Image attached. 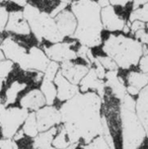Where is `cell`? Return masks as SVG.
<instances>
[{
	"label": "cell",
	"mask_w": 148,
	"mask_h": 149,
	"mask_svg": "<svg viewBox=\"0 0 148 149\" xmlns=\"http://www.w3.org/2000/svg\"><path fill=\"white\" fill-rule=\"evenodd\" d=\"M36 118L39 132L46 131L61 123L60 112L54 106L46 105L36 112Z\"/></svg>",
	"instance_id": "9c48e42d"
},
{
	"label": "cell",
	"mask_w": 148,
	"mask_h": 149,
	"mask_svg": "<svg viewBox=\"0 0 148 149\" xmlns=\"http://www.w3.org/2000/svg\"><path fill=\"white\" fill-rule=\"evenodd\" d=\"M22 130L24 134L28 138H35L39 134V130H38L37 118H36V112H30L28 117L26 118L25 122L22 125Z\"/></svg>",
	"instance_id": "ffe728a7"
},
{
	"label": "cell",
	"mask_w": 148,
	"mask_h": 149,
	"mask_svg": "<svg viewBox=\"0 0 148 149\" xmlns=\"http://www.w3.org/2000/svg\"><path fill=\"white\" fill-rule=\"evenodd\" d=\"M146 25H145L144 22H141L139 20H135V21L131 22V25H130V30H131L132 33H135L139 30H142V29H145Z\"/></svg>",
	"instance_id": "836d02e7"
},
{
	"label": "cell",
	"mask_w": 148,
	"mask_h": 149,
	"mask_svg": "<svg viewBox=\"0 0 148 149\" xmlns=\"http://www.w3.org/2000/svg\"><path fill=\"white\" fill-rule=\"evenodd\" d=\"M0 149H20L19 143L13 138H0Z\"/></svg>",
	"instance_id": "f546056e"
},
{
	"label": "cell",
	"mask_w": 148,
	"mask_h": 149,
	"mask_svg": "<svg viewBox=\"0 0 148 149\" xmlns=\"http://www.w3.org/2000/svg\"><path fill=\"white\" fill-rule=\"evenodd\" d=\"M14 62L9 59L0 60V79L5 80L10 75V73L14 69Z\"/></svg>",
	"instance_id": "4316f807"
},
{
	"label": "cell",
	"mask_w": 148,
	"mask_h": 149,
	"mask_svg": "<svg viewBox=\"0 0 148 149\" xmlns=\"http://www.w3.org/2000/svg\"><path fill=\"white\" fill-rule=\"evenodd\" d=\"M49 61L51 60L47 57L44 50L34 45L27 52L24 61L19 66L25 71H39L44 73Z\"/></svg>",
	"instance_id": "52a82bcc"
},
{
	"label": "cell",
	"mask_w": 148,
	"mask_h": 149,
	"mask_svg": "<svg viewBox=\"0 0 148 149\" xmlns=\"http://www.w3.org/2000/svg\"><path fill=\"white\" fill-rule=\"evenodd\" d=\"M60 69V65L58 64V62L52 61L51 60L49 61V65H47V69L44 70V78L42 79L46 80H49V81H54V78H56L57 72L59 71Z\"/></svg>",
	"instance_id": "484cf974"
},
{
	"label": "cell",
	"mask_w": 148,
	"mask_h": 149,
	"mask_svg": "<svg viewBox=\"0 0 148 149\" xmlns=\"http://www.w3.org/2000/svg\"><path fill=\"white\" fill-rule=\"evenodd\" d=\"M109 1L110 4H112V6H125L132 0H109Z\"/></svg>",
	"instance_id": "e575fe53"
},
{
	"label": "cell",
	"mask_w": 148,
	"mask_h": 149,
	"mask_svg": "<svg viewBox=\"0 0 148 149\" xmlns=\"http://www.w3.org/2000/svg\"><path fill=\"white\" fill-rule=\"evenodd\" d=\"M71 11L77 21V28L72 38L82 45L96 47L102 44L103 26L101 7L94 0H77L71 2Z\"/></svg>",
	"instance_id": "7a4b0ae2"
},
{
	"label": "cell",
	"mask_w": 148,
	"mask_h": 149,
	"mask_svg": "<svg viewBox=\"0 0 148 149\" xmlns=\"http://www.w3.org/2000/svg\"><path fill=\"white\" fill-rule=\"evenodd\" d=\"M29 111L17 106H5L0 103V134L1 137L13 138L22 127Z\"/></svg>",
	"instance_id": "8992f818"
},
{
	"label": "cell",
	"mask_w": 148,
	"mask_h": 149,
	"mask_svg": "<svg viewBox=\"0 0 148 149\" xmlns=\"http://www.w3.org/2000/svg\"><path fill=\"white\" fill-rule=\"evenodd\" d=\"M135 105H136V101H134L132 96H130L127 93L120 101V107L125 109V110L131 111V112H135Z\"/></svg>",
	"instance_id": "f1b7e54d"
},
{
	"label": "cell",
	"mask_w": 148,
	"mask_h": 149,
	"mask_svg": "<svg viewBox=\"0 0 148 149\" xmlns=\"http://www.w3.org/2000/svg\"><path fill=\"white\" fill-rule=\"evenodd\" d=\"M126 93L130 96H137L139 94V90L136 88L132 87V86H127L126 87Z\"/></svg>",
	"instance_id": "8d00e7d4"
},
{
	"label": "cell",
	"mask_w": 148,
	"mask_h": 149,
	"mask_svg": "<svg viewBox=\"0 0 148 149\" xmlns=\"http://www.w3.org/2000/svg\"><path fill=\"white\" fill-rule=\"evenodd\" d=\"M98 60L100 61V63L103 65V67L105 69H107L108 71H112V70H117L119 66L115 62V60L111 58L110 56H98Z\"/></svg>",
	"instance_id": "83f0119b"
},
{
	"label": "cell",
	"mask_w": 148,
	"mask_h": 149,
	"mask_svg": "<svg viewBox=\"0 0 148 149\" xmlns=\"http://www.w3.org/2000/svg\"><path fill=\"white\" fill-rule=\"evenodd\" d=\"M148 2V0H132V8L133 10L139 8V7H141L142 5L146 4Z\"/></svg>",
	"instance_id": "d590c367"
},
{
	"label": "cell",
	"mask_w": 148,
	"mask_h": 149,
	"mask_svg": "<svg viewBox=\"0 0 148 149\" xmlns=\"http://www.w3.org/2000/svg\"><path fill=\"white\" fill-rule=\"evenodd\" d=\"M74 44L69 42H60L44 47V52L49 60L56 62L71 61L76 59L77 52L73 49Z\"/></svg>",
	"instance_id": "ba28073f"
},
{
	"label": "cell",
	"mask_w": 148,
	"mask_h": 149,
	"mask_svg": "<svg viewBox=\"0 0 148 149\" xmlns=\"http://www.w3.org/2000/svg\"><path fill=\"white\" fill-rule=\"evenodd\" d=\"M1 1H9V2H12V3L18 5V6H22V7H24L25 5L27 4V0H1Z\"/></svg>",
	"instance_id": "74e56055"
},
{
	"label": "cell",
	"mask_w": 148,
	"mask_h": 149,
	"mask_svg": "<svg viewBox=\"0 0 148 149\" xmlns=\"http://www.w3.org/2000/svg\"><path fill=\"white\" fill-rule=\"evenodd\" d=\"M70 145H71V143L69 141L66 130H65L63 125L60 123L57 125V132L52 139L51 146L56 149H65L69 147Z\"/></svg>",
	"instance_id": "603a6c76"
},
{
	"label": "cell",
	"mask_w": 148,
	"mask_h": 149,
	"mask_svg": "<svg viewBox=\"0 0 148 149\" xmlns=\"http://www.w3.org/2000/svg\"><path fill=\"white\" fill-rule=\"evenodd\" d=\"M22 11L31 32L38 42H42V39L51 44L63 41L64 38L57 29L54 19L47 12L41 11L38 7L28 3L25 5Z\"/></svg>",
	"instance_id": "277c9868"
},
{
	"label": "cell",
	"mask_w": 148,
	"mask_h": 149,
	"mask_svg": "<svg viewBox=\"0 0 148 149\" xmlns=\"http://www.w3.org/2000/svg\"><path fill=\"white\" fill-rule=\"evenodd\" d=\"M102 98L96 92L78 93L58 108L71 144L91 142L101 134Z\"/></svg>",
	"instance_id": "6da1fadb"
},
{
	"label": "cell",
	"mask_w": 148,
	"mask_h": 149,
	"mask_svg": "<svg viewBox=\"0 0 148 149\" xmlns=\"http://www.w3.org/2000/svg\"><path fill=\"white\" fill-rule=\"evenodd\" d=\"M3 86H4V80L3 79H0V92H1Z\"/></svg>",
	"instance_id": "60d3db41"
},
{
	"label": "cell",
	"mask_w": 148,
	"mask_h": 149,
	"mask_svg": "<svg viewBox=\"0 0 148 149\" xmlns=\"http://www.w3.org/2000/svg\"><path fill=\"white\" fill-rule=\"evenodd\" d=\"M59 2H63V3H66L67 5L68 4H71L72 0H58Z\"/></svg>",
	"instance_id": "ab89813d"
},
{
	"label": "cell",
	"mask_w": 148,
	"mask_h": 149,
	"mask_svg": "<svg viewBox=\"0 0 148 149\" xmlns=\"http://www.w3.org/2000/svg\"><path fill=\"white\" fill-rule=\"evenodd\" d=\"M127 86H132L139 91L148 85V73L142 72H129L126 76Z\"/></svg>",
	"instance_id": "7402d4cb"
},
{
	"label": "cell",
	"mask_w": 148,
	"mask_h": 149,
	"mask_svg": "<svg viewBox=\"0 0 148 149\" xmlns=\"http://www.w3.org/2000/svg\"><path fill=\"white\" fill-rule=\"evenodd\" d=\"M78 87L81 93L96 92L102 99H104L105 93H106L105 81L97 76L95 69L93 67L90 68L87 74L82 78V80L78 84Z\"/></svg>",
	"instance_id": "4fadbf2b"
},
{
	"label": "cell",
	"mask_w": 148,
	"mask_h": 149,
	"mask_svg": "<svg viewBox=\"0 0 148 149\" xmlns=\"http://www.w3.org/2000/svg\"><path fill=\"white\" fill-rule=\"evenodd\" d=\"M19 106L29 112H37L41 108L47 105L46 98L41 91L38 88L27 90L22 94L19 99Z\"/></svg>",
	"instance_id": "7c38bea8"
},
{
	"label": "cell",
	"mask_w": 148,
	"mask_h": 149,
	"mask_svg": "<svg viewBox=\"0 0 148 149\" xmlns=\"http://www.w3.org/2000/svg\"><path fill=\"white\" fill-rule=\"evenodd\" d=\"M80 149H112L105 140V138L100 134L95 137L91 142L80 146Z\"/></svg>",
	"instance_id": "d4e9b609"
},
{
	"label": "cell",
	"mask_w": 148,
	"mask_h": 149,
	"mask_svg": "<svg viewBox=\"0 0 148 149\" xmlns=\"http://www.w3.org/2000/svg\"><path fill=\"white\" fill-rule=\"evenodd\" d=\"M122 149H139L144 142L146 133L135 112L120 107Z\"/></svg>",
	"instance_id": "5b68a950"
},
{
	"label": "cell",
	"mask_w": 148,
	"mask_h": 149,
	"mask_svg": "<svg viewBox=\"0 0 148 149\" xmlns=\"http://www.w3.org/2000/svg\"><path fill=\"white\" fill-rule=\"evenodd\" d=\"M54 22L60 34L65 37H71L74 35L77 28V21L71 10L65 8L54 17Z\"/></svg>",
	"instance_id": "5bb4252c"
},
{
	"label": "cell",
	"mask_w": 148,
	"mask_h": 149,
	"mask_svg": "<svg viewBox=\"0 0 148 149\" xmlns=\"http://www.w3.org/2000/svg\"><path fill=\"white\" fill-rule=\"evenodd\" d=\"M101 22L103 29L110 32L122 31L125 25L124 19L119 17L112 5L101 8Z\"/></svg>",
	"instance_id": "e0dca14e"
},
{
	"label": "cell",
	"mask_w": 148,
	"mask_h": 149,
	"mask_svg": "<svg viewBox=\"0 0 148 149\" xmlns=\"http://www.w3.org/2000/svg\"><path fill=\"white\" fill-rule=\"evenodd\" d=\"M5 31L22 37H28L31 35V29L27 20L25 19L22 10H13L9 12Z\"/></svg>",
	"instance_id": "8fae6325"
},
{
	"label": "cell",
	"mask_w": 148,
	"mask_h": 149,
	"mask_svg": "<svg viewBox=\"0 0 148 149\" xmlns=\"http://www.w3.org/2000/svg\"><path fill=\"white\" fill-rule=\"evenodd\" d=\"M103 50L122 69L136 66L142 56V45L124 35H111L105 41Z\"/></svg>",
	"instance_id": "3957f363"
},
{
	"label": "cell",
	"mask_w": 148,
	"mask_h": 149,
	"mask_svg": "<svg viewBox=\"0 0 148 149\" xmlns=\"http://www.w3.org/2000/svg\"><path fill=\"white\" fill-rule=\"evenodd\" d=\"M139 69L142 73H148V54L142 55L139 59Z\"/></svg>",
	"instance_id": "d6a6232c"
},
{
	"label": "cell",
	"mask_w": 148,
	"mask_h": 149,
	"mask_svg": "<svg viewBox=\"0 0 148 149\" xmlns=\"http://www.w3.org/2000/svg\"><path fill=\"white\" fill-rule=\"evenodd\" d=\"M60 72L67 80L74 85H78L87 72L89 71V67L84 64L74 63L71 61L61 62Z\"/></svg>",
	"instance_id": "2e32d148"
},
{
	"label": "cell",
	"mask_w": 148,
	"mask_h": 149,
	"mask_svg": "<svg viewBox=\"0 0 148 149\" xmlns=\"http://www.w3.org/2000/svg\"><path fill=\"white\" fill-rule=\"evenodd\" d=\"M0 34H1V33H0ZM2 41H3V39H2V37L0 36V45H1V42H2Z\"/></svg>",
	"instance_id": "b9f144b4"
},
{
	"label": "cell",
	"mask_w": 148,
	"mask_h": 149,
	"mask_svg": "<svg viewBox=\"0 0 148 149\" xmlns=\"http://www.w3.org/2000/svg\"><path fill=\"white\" fill-rule=\"evenodd\" d=\"M28 83L21 80L15 79L7 84L4 91V96L2 97V103L5 106H13L19 101L22 94L26 91Z\"/></svg>",
	"instance_id": "ac0fdd59"
},
{
	"label": "cell",
	"mask_w": 148,
	"mask_h": 149,
	"mask_svg": "<svg viewBox=\"0 0 148 149\" xmlns=\"http://www.w3.org/2000/svg\"><path fill=\"white\" fill-rule=\"evenodd\" d=\"M9 12L7 7L4 5H0V33L5 31L7 22H8Z\"/></svg>",
	"instance_id": "4dcf8cb0"
},
{
	"label": "cell",
	"mask_w": 148,
	"mask_h": 149,
	"mask_svg": "<svg viewBox=\"0 0 148 149\" xmlns=\"http://www.w3.org/2000/svg\"><path fill=\"white\" fill-rule=\"evenodd\" d=\"M135 20H139L141 22L148 23V2L131 12V14L129 16V21L133 22Z\"/></svg>",
	"instance_id": "cb8c5ba5"
},
{
	"label": "cell",
	"mask_w": 148,
	"mask_h": 149,
	"mask_svg": "<svg viewBox=\"0 0 148 149\" xmlns=\"http://www.w3.org/2000/svg\"><path fill=\"white\" fill-rule=\"evenodd\" d=\"M137 96L138 97L135 105V113L141 123L148 138V85L142 88Z\"/></svg>",
	"instance_id": "d6986e66"
},
{
	"label": "cell",
	"mask_w": 148,
	"mask_h": 149,
	"mask_svg": "<svg viewBox=\"0 0 148 149\" xmlns=\"http://www.w3.org/2000/svg\"><path fill=\"white\" fill-rule=\"evenodd\" d=\"M0 49L4 54L6 59L11 60L14 63L20 65L24 61L27 55V49L23 45L18 42L14 38H5L0 45Z\"/></svg>",
	"instance_id": "30bf717a"
},
{
	"label": "cell",
	"mask_w": 148,
	"mask_h": 149,
	"mask_svg": "<svg viewBox=\"0 0 148 149\" xmlns=\"http://www.w3.org/2000/svg\"><path fill=\"white\" fill-rule=\"evenodd\" d=\"M40 89H41L44 98H46L47 105L54 106L56 100V87L54 85V81L42 79L41 82V86H40Z\"/></svg>",
	"instance_id": "44dd1931"
},
{
	"label": "cell",
	"mask_w": 148,
	"mask_h": 149,
	"mask_svg": "<svg viewBox=\"0 0 148 149\" xmlns=\"http://www.w3.org/2000/svg\"><path fill=\"white\" fill-rule=\"evenodd\" d=\"M54 83L56 87V99L59 102H66L73 98L75 95L79 93L78 85H74L70 83L68 80L61 74L60 70L57 72Z\"/></svg>",
	"instance_id": "9a60e30c"
},
{
	"label": "cell",
	"mask_w": 148,
	"mask_h": 149,
	"mask_svg": "<svg viewBox=\"0 0 148 149\" xmlns=\"http://www.w3.org/2000/svg\"><path fill=\"white\" fill-rule=\"evenodd\" d=\"M135 38L140 44L148 45V33L145 31V29L139 30V31L135 32Z\"/></svg>",
	"instance_id": "1f68e13d"
},
{
	"label": "cell",
	"mask_w": 148,
	"mask_h": 149,
	"mask_svg": "<svg viewBox=\"0 0 148 149\" xmlns=\"http://www.w3.org/2000/svg\"><path fill=\"white\" fill-rule=\"evenodd\" d=\"M98 5H99L101 8H104V7H107L110 5V1L109 0H98L97 1Z\"/></svg>",
	"instance_id": "f35d334b"
}]
</instances>
